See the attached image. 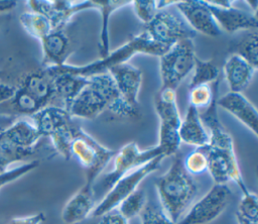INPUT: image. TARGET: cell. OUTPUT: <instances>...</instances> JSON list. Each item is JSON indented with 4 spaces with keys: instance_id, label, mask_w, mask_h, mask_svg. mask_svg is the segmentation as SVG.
Returning a JSON list of instances; mask_svg holds the SVG:
<instances>
[{
    "instance_id": "1",
    "label": "cell",
    "mask_w": 258,
    "mask_h": 224,
    "mask_svg": "<svg viewBox=\"0 0 258 224\" xmlns=\"http://www.w3.org/2000/svg\"><path fill=\"white\" fill-rule=\"evenodd\" d=\"M121 117H138L139 109L125 102L109 73L89 77V84L70 104L67 111L73 117L94 119L104 110Z\"/></svg>"
},
{
    "instance_id": "2",
    "label": "cell",
    "mask_w": 258,
    "mask_h": 224,
    "mask_svg": "<svg viewBox=\"0 0 258 224\" xmlns=\"http://www.w3.org/2000/svg\"><path fill=\"white\" fill-rule=\"evenodd\" d=\"M154 186L159 204L176 224L198 192L197 184L185 171L182 156L178 151L173 154L169 170L155 180Z\"/></svg>"
},
{
    "instance_id": "3",
    "label": "cell",
    "mask_w": 258,
    "mask_h": 224,
    "mask_svg": "<svg viewBox=\"0 0 258 224\" xmlns=\"http://www.w3.org/2000/svg\"><path fill=\"white\" fill-rule=\"evenodd\" d=\"M169 47L170 46L154 41L145 31H143L132 36L127 42L112 52H109V54L104 59H100L99 61H95L85 66H72L64 64L60 67L54 68L59 72L89 78L94 75L107 73V71L115 65L127 63V61L136 53H146L160 58L168 50Z\"/></svg>"
},
{
    "instance_id": "4",
    "label": "cell",
    "mask_w": 258,
    "mask_h": 224,
    "mask_svg": "<svg viewBox=\"0 0 258 224\" xmlns=\"http://www.w3.org/2000/svg\"><path fill=\"white\" fill-rule=\"evenodd\" d=\"M70 153L71 157H76L84 167L86 182L94 184L95 179L114 156L115 151L102 145L83 128L74 125Z\"/></svg>"
},
{
    "instance_id": "5",
    "label": "cell",
    "mask_w": 258,
    "mask_h": 224,
    "mask_svg": "<svg viewBox=\"0 0 258 224\" xmlns=\"http://www.w3.org/2000/svg\"><path fill=\"white\" fill-rule=\"evenodd\" d=\"M155 111L160 120L157 145L165 156L173 155L181 143L178 135L181 118L175 101V90L160 89L155 97Z\"/></svg>"
},
{
    "instance_id": "6",
    "label": "cell",
    "mask_w": 258,
    "mask_h": 224,
    "mask_svg": "<svg viewBox=\"0 0 258 224\" xmlns=\"http://www.w3.org/2000/svg\"><path fill=\"white\" fill-rule=\"evenodd\" d=\"M196 58L192 39H182L172 44L159 58L161 88L175 90L180 82L192 71Z\"/></svg>"
},
{
    "instance_id": "7",
    "label": "cell",
    "mask_w": 258,
    "mask_h": 224,
    "mask_svg": "<svg viewBox=\"0 0 258 224\" xmlns=\"http://www.w3.org/2000/svg\"><path fill=\"white\" fill-rule=\"evenodd\" d=\"M165 156L158 155L142 166L134 170L133 172L123 176L120 178L107 192L104 198L100 201L98 205L95 206L92 216L93 217H101L105 213L116 209L118 205L126 199L129 195H131L135 190H137L139 184L151 173L157 171Z\"/></svg>"
},
{
    "instance_id": "8",
    "label": "cell",
    "mask_w": 258,
    "mask_h": 224,
    "mask_svg": "<svg viewBox=\"0 0 258 224\" xmlns=\"http://www.w3.org/2000/svg\"><path fill=\"white\" fill-rule=\"evenodd\" d=\"M145 28L151 39L167 46L182 39H192L197 34L180 14L166 9L157 10L151 21L145 24Z\"/></svg>"
},
{
    "instance_id": "9",
    "label": "cell",
    "mask_w": 258,
    "mask_h": 224,
    "mask_svg": "<svg viewBox=\"0 0 258 224\" xmlns=\"http://www.w3.org/2000/svg\"><path fill=\"white\" fill-rule=\"evenodd\" d=\"M231 197L232 192L227 184H215L176 224H208L227 208Z\"/></svg>"
},
{
    "instance_id": "10",
    "label": "cell",
    "mask_w": 258,
    "mask_h": 224,
    "mask_svg": "<svg viewBox=\"0 0 258 224\" xmlns=\"http://www.w3.org/2000/svg\"><path fill=\"white\" fill-rule=\"evenodd\" d=\"M158 155H164L158 145L141 150L133 141L125 144L114 154L113 169L103 178L102 187L109 190L120 178L142 166Z\"/></svg>"
},
{
    "instance_id": "11",
    "label": "cell",
    "mask_w": 258,
    "mask_h": 224,
    "mask_svg": "<svg viewBox=\"0 0 258 224\" xmlns=\"http://www.w3.org/2000/svg\"><path fill=\"white\" fill-rule=\"evenodd\" d=\"M201 148L207 155V171L215 184H226L231 181L240 188L243 194L249 192L243 181L234 149H221L208 144Z\"/></svg>"
},
{
    "instance_id": "12",
    "label": "cell",
    "mask_w": 258,
    "mask_h": 224,
    "mask_svg": "<svg viewBox=\"0 0 258 224\" xmlns=\"http://www.w3.org/2000/svg\"><path fill=\"white\" fill-rule=\"evenodd\" d=\"M27 4L32 12L39 13L49 20L52 30H63L75 14L93 8V1L30 0Z\"/></svg>"
},
{
    "instance_id": "13",
    "label": "cell",
    "mask_w": 258,
    "mask_h": 224,
    "mask_svg": "<svg viewBox=\"0 0 258 224\" xmlns=\"http://www.w3.org/2000/svg\"><path fill=\"white\" fill-rule=\"evenodd\" d=\"M187 24L197 32L216 37L221 34V28L208 8L205 0H184L175 4Z\"/></svg>"
},
{
    "instance_id": "14",
    "label": "cell",
    "mask_w": 258,
    "mask_h": 224,
    "mask_svg": "<svg viewBox=\"0 0 258 224\" xmlns=\"http://www.w3.org/2000/svg\"><path fill=\"white\" fill-rule=\"evenodd\" d=\"M107 73L113 78L125 102L138 109V93L142 83L141 70L128 63H123L111 67Z\"/></svg>"
},
{
    "instance_id": "15",
    "label": "cell",
    "mask_w": 258,
    "mask_h": 224,
    "mask_svg": "<svg viewBox=\"0 0 258 224\" xmlns=\"http://www.w3.org/2000/svg\"><path fill=\"white\" fill-rule=\"evenodd\" d=\"M93 185L85 182L84 186L64 204L61 211V220L66 224H78L92 214L96 206Z\"/></svg>"
},
{
    "instance_id": "16",
    "label": "cell",
    "mask_w": 258,
    "mask_h": 224,
    "mask_svg": "<svg viewBox=\"0 0 258 224\" xmlns=\"http://www.w3.org/2000/svg\"><path fill=\"white\" fill-rule=\"evenodd\" d=\"M220 28L227 32H236L241 29H256L258 19L256 13L248 12L234 6L230 8H219L205 1Z\"/></svg>"
},
{
    "instance_id": "17",
    "label": "cell",
    "mask_w": 258,
    "mask_h": 224,
    "mask_svg": "<svg viewBox=\"0 0 258 224\" xmlns=\"http://www.w3.org/2000/svg\"><path fill=\"white\" fill-rule=\"evenodd\" d=\"M217 106L222 107L240 122L247 126L255 135L258 127V113L254 105L242 94L238 92H228L217 99Z\"/></svg>"
},
{
    "instance_id": "18",
    "label": "cell",
    "mask_w": 258,
    "mask_h": 224,
    "mask_svg": "<svg viewBox=\"0 0 258 224\" xmlns=\"http://www.w3.org/2000/svg\"><path fill=\"white\" fill-rule=\"evenodd\" d=\"M52 78L54 99L62 102L67 110L74 99L89 84V78L57 71L54 67L44 68Z\"/></svg>"
},
{
    "instance_id": "19",
    "label": "cell",
    "mask_w": 258,
    "mask_h": 224,
    "mask_svg": "<svg viewBox=\"0 0 258 224\" xmlns=\"http://www.w3.org/2000/svg\"><path fill=\"white\" fill-rule=\"evenodd\" d=\"M42 65L47 67H60L66 64L70 54V40L63 30H52L41 40Z\"/></svg>"
},
{
    "instance_id": "20",
    "label": "cell",
    "mask_w": 258,
    "mask_h": 224,
    "mask_svg": "<svg viewBox=\"0 0 258 224\" xmlns=\"http://www.w3.org/2000/svg\"><path fill=\"white\" fill-rule=\"evenodd\" d=\"M257 69L241 57L231 53L226 60L223 71L231 92L241 93L250 84Z\"/></svg>"
},
{
    "instance_id": "21",
    "label": "cell",
    "mask_w": 258,
    "mask_h": 224,
    "mask_svg": "<svg viewBox=\"0 0 258 224\" xmlns=\"http://www.w3.org/2000/svg\"><path fill=\"white\" fill-rule=\"evenodd\" d=\"M41 136H50L57 129L72 123V116L63 107L47 105L31 116Z\"/></svg>"
},
{
    "instance_id": "22",
    "label": "cell",
    "mask_w": 258,
    "mask_h": 224,
    "mask_svg": "<svg viewBox=\"0 0 258 224\" xmlns=\"http://www.w3.org/2000/svg\"><path fill=\"white\" fill-rule=\"evenodd\" d=\"M178 135L181 142L203 147L209 143V133L200 119V111L189 105L183 120H181Z\"/></svg>"
},
{
    "instance_id": "23",
    "label": "cell",
    "mask_w": 258,
    "mask_h": 224,
    "mask_svg": "<svg viewBox=\"0 0 258 224\" xmlns=\"http://www.w3.org/2000/svg\"><path fill=\"white\" fill-rule=\"evenodd\" d=\"M19 87L35 98L42 107L47 106L54 99L52 78L45 69L26 75L22 79Z\"/></svg>"
},
{
    "instance_id": "24",
    "label": "cell",
    "mask_w": 258,
    "mask_h": 224,
    "mask_svg": "<svg viewBox=\"0 0 258 224\" xmlns=\"http://www.w3.org/2000/svg\"><path fill=\"white\" fill-rule=\"evenodd\" d=\"M132 1L128 0H97L93 1L95 9L99 10L102 17L101 33L99 40V52L101 59L106 58L110 52V41H109V19L112 13L122 7L131 4Z\"/></svg>"
},
{
    "instance_id": "25",
    "label": "cell",
    "mask_w": 258,
    "mask_h": 224,
    "mask_svg": "<svg viewBox=\"0 0 258 224\" xmlns=\"http://www.w3.org/2000/svg\"><path fill=\"white\" fill-rule=\"evenodd\" d=\"M34 151L15 143L4 130H0V173L8 170L14 162L31 155Z\"/></svg>"
},
{
    "instance_id": "26",
    "label": "cell",
    "mask_w": 258,
    "mask_h": 224,
    "mask_svg": "<svg viewBox=\"0 0 258 224\" xmlns=\"http://www.w3.org/2000/svg\"><path fill=\"white\" fill-rule=\"evenodd\" d=\"M19 20L25 31L39 40L52 31L49 20L39 13L32 11L22 13Z\"/></svg>"
},
{
    "instance_id": "27",
    "label": "cell",
    "mask_w": 258,
    "mask_h": 224,
    "mask_svg": "<svg viewBox=\"0 0 258 224\" xmlns=\"http://www.w3.org/2000/svg\"><path fill=\"white\" fill-rule=\"evenodd\" d=\"M231 52L237 54L257 69L258 66V34L256 31L250 32L243 39L231 45Z\"/></svg>"
},
{
    "instance_id": "28",
    "label": "cell",
    "mask_w": 258,
    "mask_h": 224,
    "mask_svg": "<svg viewBox=\"0 0 258 224\" xmlns=\"http://www.w3.org/2000/svg\"><path fill=\"white\" fill-rule=\"evenodd\" d=\"M194 75L190 79L188 88H194L199 85H210L219 78V69L213 62L202 61L196 58L194 66Z\"/></svg>"
},
{
    "instance_id": "29",
    "label": "cell",
    "mask_w": 258,
    "mask_h": 224,
    "mask_svg": "<svg viewBox=\"0 0 258 224\" xmlns=\"http://www.w3.org/2000/svg\"><path fill=\"white\" fill-rule=\"evenodd\" d=\"M8 102L11 103V107L14 113L22 115L32 116L41 108H43L35 98H33L20 87H16V92L13 98Z\"/></svg>"
},
{
    "instance_id": "30",
    "label": "cell",
    "mask_w": 258,
    "mask_h": 224,
    "mask_svg": "<svg viewBox=\"0 0 258 224\" xmlns=\"http://www.w3.org/2000/svg\"><path fill=\"white\" fill-rule=\"evenodd\" d=\"M146 201L145 192L142 189H137L126 199H124L116 209L125 219L129 220L139 215Z\"/></svg>"
},
{
    "instance_id": "31",
    "label": "cell",
    "mask_w": 258,
    "mask_h": 224,
    "mask_svg": "<svg viewBox=\"0 0 258 224\" xmlns=\"http://www.w3.org/2000/svg\"><path fill=\"white\" fill-rule=\"evenodd\" d=\"M141 224H175L159 203L147 200L139 213Z\"/></svg>"
},
{
    "instance_id": "32",
    "label": "cell",
    "mask_w": 258,
    "mask_h": 224,
    "mask_svg": "<svg viewBox=\"0 0 258 224\" xmlns=\"http://www.w3.org/2000/svg\"><path fill=\"white\" fill-rule=\"evenodd\" d=\"M219 91V79L210 85H199L189 89L188 99L189 105L199 109L200 107H207L216 92Z\"/></svg>"
},
{
    "instance_id": "33",
    "label": "cell",
    "mask_w": 258,
    "mask_h": 224,
    "mask_svg": "<svg viewBox=\"0 0 258 224\" xmlns=\"http://www.w3.org/2000/svg\"><path fill=\"white\" fill-rule=\"evenodd\" d=\"M73 127L74 124L71 123L57 129L53 134L49 136L54 149L67 160L72 158L70 153V146L73 139Z\"/></svg>"
},
{
    "instance_id": "34",
    "label": "cell",
    "mask_w": 258,
    "mask_h": 224,
    "mask_svg": "<svg viewBox=\"0 0 258 224\" xmlns=\"http://www.w3.org/2000/svg\"><path fill=\"white\" fill-rule=\"evenodd\" d=\"M38 164H39V161L34 159V160L27 161L25 163H22L21 165L15 166L13 169L9 167L8 170L0 173V191L5 185L18 180L24 175L35 170L38 166Z\"/></svg>"
},
{
    "instance_id": "35",
    "label": "cell",
    "mask_w": 258,
    "mask_h": 224,
    "mask_svg": "<svg viewBox=\"0 0 258 224\" xmlns=\"http://www.w3.org/2000/svg\"><path fill=\"white\" fill-rule=\"evenodd\" d=\"M183 166L189 175H199L207 171L208 159L205 151L201 147L191 151L183 160Z\"/></svg>"
},
{
    "instance_id": "36",
    "label": "cell",
    "mask_w": 258,
    "mask_h": 224,
    "mask_svg": "<svg viewBox=\"0 0 258 224\" xmlns=\"http://www.w3.org/2000/svg\"><path fill=\"white\" fill-rule=\"evenodd\" d=\"M236 213L248 220L258 222V202L256 194L250 191L243 194Z\"/></svg>"
},
{
    "instance_id": "37",
    "label": "cell",
    "mask_w": 258,
    "mask_h": 224,
    "mask_svg": "<svg viewBox=\"0 0 258 224\" xmlns=\"http://www.w3.org/2000/svg\"><path fill=\"white\" fill-rule=\"evenodd\" d=\"M131 3L136 16L145 24L150 22L157 12L155 0H135Z\"/></svg>"
},
{
    "instance_id": "38",
    "label": "cell",
    "mask_w": 258,
    "mask_h": 224,
    "mask_svg": "<svg viewBox=\"0 0 258 224\" xmlns=\"http://www.w3.org/2000/svg\"><path fill=\"white\" fill-rule=\"evenodd\" d=\"M99 218L98 224H128V220L125 219L117 209H113Z\"/></svg>"
},
{
    "instance_id": "39",
    "label": "cell",
    "mask_w": 258,
    "mask_h": 224,
    "mask_svg": "<svg viewBox=\"0 0 258 224\" xmlns=\"http://www.w3.org/2000/svg\"><path fill=\"white\" fill-rule=\"evenodd\" d=\"M44 220L45 214L43 212H39L30 216L13 218L9 221L8 224H41Z\"/></svg>"
},
{
    "instance_id": "40",
    "label": "cell",
    "mask_w": 258,
    "mask_h": 224,
    "mask_svg": "<svg viewBox=\"0 0 258 224\" xmlns=\"http://www.w3.org/2000/svg\"><path fill=\"white\" fill-rule=\"evenodd\" d=\"M16 92V87L7 84H0V105L10 101Z\"/></svg>"
},
{
    "instance_id": "41",
    "label": "cell",
    "mask_w": 258,
    "mask_h": 224,
    "mask_svg": "<svg viewBox=\"0 0 258 224\" xmlns=\"http://www.w3.org/2000/svg\"><path fill=\"white\" fill-rule=\"evenodd\" d=\"M207 3L219 8H230L233 6L234 2L231 0H210L207 1Z\"/></svg>"
},
{
    "instance_id": "42",
    "label": "cell",
    "mask_w": 258,
    "mask_h": 224,
    "mask_svg": "<svg viewBox=\"0 0 258 224\" xmlns=\"http://www.w3.org/2000/svg\"><path fill=\"white\" fill-rule=\"evenodd\" d=\"M17 2L12 0H0V12L10 11L11 9L16 7Z\"/></svg>"
},
{
    "instance_id": "43",
    "label": "cell",
    "mask_w": 258,
    "mask_h": 224,
    "mask_svg": "<svg viewBox=\"0 0 258 224\" xmlns=\"http://www.w3.org/2000/svg\"><path fill=\"white\" fill-rule=\"evenodd\" d=\"M236 215V220H237V223L238 224H258V222H255V221H251V220H248L242 216H240L239 214H235Z\"/></svg>"
},
{
    "instance_id": "44",
    "label": "cell",
    "mask_w": 258,
    "mask_h": 224,
    "mask_svg": "<svg viewBox=\"0 0 258 224\" xmlns=\"http://www.w3.org/2000/svg\"><path fill=\"white\" fill-rule=\"evenodd\" d=\"M249 6H251L253 13H257V8H258V1H247Z\"/></svg>"
}]
</instances>
